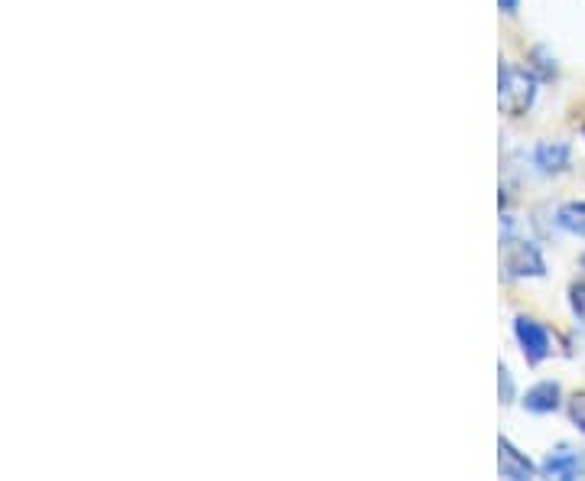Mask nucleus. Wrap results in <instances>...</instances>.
Wrapping results in <instances>:
<instances>
[{"instance_id": "nucleus-5", "label": "nucleus", "mask_w": 585, "mask_h": 481, "mask_svg": "<svg viewBox=\"0 0 585 481\" xmlns=\"http://www.w3.org/2000/svg\"><path fill=\"white\" fill-rule=\"evenodd\" d=\"M530 163L540 176H563L572 169V147L566 140H540L530 150Z\"/></svg>"}, {"instance_id": "nucleus-7", "label": "nucleus", "mask_w": 585, "mask_h": 481, "mask_svg": "<svg viewBox=\"0 0 585 481\" xmlns=\"http://www.w3.org/2000/svg\"><path fill=\"white\" fill-rule=\"evenodd\" d=\"M540 468L533 465L524 452H520L517 446L507 436L498 439V475L501 478H511V481H520V478H533Z\"/></svg>"}, {"instance_id": "nucleus-1", "label": "nucleus", "mask_w": 585, "mask_h": 481, "mask_svg": "<svg viewBox=\"0 0 585 481\" xmlns=\"http://www.w3.org/2000/svg\"><path fill=\"white\" fill-rule=\"evenodd\" d=\"M540 91V78L533 75L527 65H514V62H501L498 69V104L507 117H524L533 101H537Z\"/></svg>"}, {"instance_id": "nucleus-13", "label": "nucleus", "mask_w": 585, "mask_h": 481, "mask_svg": "<svg viewBox=\"0 0 585 481\" xmlns=\"http://www.w3.org/2000/svg\"><path fill=\"white\" fill-rule=\"evenodd\" d=\"M498 7H501V13H507V17H511V13H517L520 0H498Z\"/></svg>"}, {"instance_id": "nucleus-9", "label": "nucleus", "mask_w": 585, "mask_h": 481, "mask_svg": "<svg viewBox=\"0 0 585 481\" xmlns=\"http://www.w3.org/2000/svg\"><path fill=\"white\" fill-rule=\"evenodd\" d=\"M527 69L540 78V82H553L559 75V65H556V56L546 46H530L527 49Z\"/></svg>"}, {"instance_id": "nucleus-6", "label": "nucleus", "mask_w": 585, "mask_h": 481, "mask_svg": "<svg viewBox=\"0 0 585 481\" xmlns=\"http://www.w3.org/2000/svg\"><path fill=\"white\" fill-rule=\"evenodd\" d=\"M520 407L533 416H553L566 407V397H563V384L559 381H537L527 387V394L520 397Z\"/></svg>"}, {"instance_id": "nucleus-8", "label": "nucleus", "mask_w": 585, "mask_h": 481, "mask_svg": "<svg viewBox=\"0 0 585 481\" xmlns=\"http://www.w3.org/2000/svg\"><path fill=\"white\" fill-rule=\"evenodd\" d=\"M556 228L566 231L569 238H582L585 241V199H572V202H563L556 208Z\"/></svg>"}, {"instance_id": "nucleus-3", "label": "nucleus", "mask_w": 585, "mask_h": 481, "mask_svg": "<svg viewBox=\"0 0 585 481\" xmlns=\"http://www.w3.org/2000/svg\"><path fill=\"white\" fill-rule=\"evenodd\" d=\"M511 329H514V342L520 348V355H524V361L530 364V368H537V364H543L556 351L553 335H550V329H546L540 319L517 316Z\"/></svg>"}, {"instance_id": "nucleus-10", "label": "nucleus", "mask_w": 585, "mask_h": 481, "mask_svg": "<svg viewBox=\"0 0 585 481\" xmlns=\"http://www.w3.org/2000/svg\"><path fill=\"white\" fill-rule=\"evenodd\" d=\"M566 413H569V423L585 436V390H576V394L566 400Z\"/></svg>"}, {"instance_id": "nucleus-11", "label": "nucleus", "mask_w": 585, "mask_h": 481, "mask_svg": "<svg viewBox=\"0 0 585 481\" xmlns=\"http://www.w3.org/2000/svg\"><path fill=\"white\" fill-rule=\"evenodd\" d=\"M569 312L576 316L579 325H585V280L569 283Z\"/></svg>"}, {"instance_id": "nucleus-12", "label": "nucleus", "mask_w": 585, "mask_h": 481, "mask_svg": "<svg viewBox=\"0 0 585 481\" xmlns=\"http://www.w3.org/2000/svg\"><path fill=\"white\" fill-rule=\"evenodd\" d=\"M498 394H501V403H514V397H517L514 374H511L507 364H501V368H498Z\"/></svg>"}, {"instance_id": "nucleus-2", "label": "nucleus", "mask_w": 585, "mask_h": 481, "mask_svg": "<svg viewBox=\"0 0 585 481\" xmlns=\"http://www.w3.org/2000/svg\"><path fill=\"white\" fill-rule=\"evenodd\" d=\"M504 247V273L511 280H543L546 277V257L533 241L527 238H501Z\"/></svg>"}, {"instance_id": "nucleus-14", "label": "nucleus", "mask_w": 585, "mask_h": 481, "mask_svg": "<svg viewBox=\"0 0 585 481\" xmlns=\"http://www.w3.org/2000/svg\"><path fill=\"white\" fill-rule=\"evenodd\" d=\"M582 267H585V254H582Z\"/></svg>"}, {"instance_id": "nucleus-4", "label": "nucleus", "mask_w": 585, "mask_h": 481, "mask_svg": "<svg viewBox=\"0 0 585 481\" xmlns=\"http://www.w3.org/2000/svg\"><path fill=\"white\" fill-rule=\"evenodd\" d=\"M540 475L563 478V481L582 478L585 475V452L579 446H572V442H559V446H553L550 452H546V459L540 462Z\"/></svg>"}]
</instances>
